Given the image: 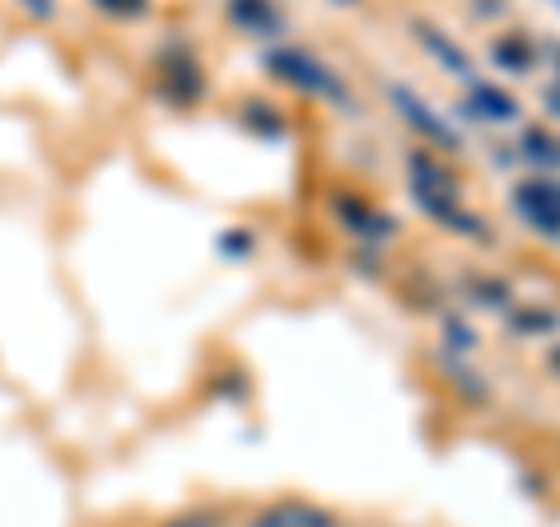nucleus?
<instances>
[{
    "mask_svg": "<svg viewBox=\"0 0 560 527\" xmlns=\"http://www.w3.org/2000/svg\"><path fill=\"white\" fill-rule=\"evenodd\" d=\"M173 527H210V523H201V518H187V523H173Z\"/></svg>",
    "mask_w": 560,
    "mask_h": 527,
    "instance_id": "f03ea898",
    "label": "nucleus"
},
{
    "mask_svg": "<svg viewBox=\"0 0 560 527\" xmlns=\"http://www.w3.org/2000/svg\"><path fill=\"white\" fill-rule=\"evenodd\" d=\"M253 527H337V518H331L327 508H318V504L290 500V504H271L261 518H253Z\"/></svg>",
    "mask_w": 560,
    "mask_h": 527,
    "instance_id": "f257e3e1",
    "label": "nucleus"
}]
</instances>
